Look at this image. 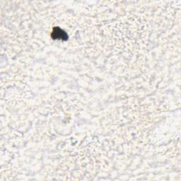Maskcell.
Instances as JSON below:
<instances>
[{"label":"cell","instance_id":"cell-1","mask_svg":"<svg viewBox=\"0 0 181 181\" xmlns=\"http://www.w3.org/2000/svg\"><path fill=\"white\" fill-rule=\"evenodd\" d=\"M55 35L56 37L54 38H60L61 39H63V40H65L67 38V36L66 33L63 31L62 30L60 29L59 28H55L53 30V32H52V36H54Z\"/></svg>","mask_w":181,"mask_h":181}]
</instances>
